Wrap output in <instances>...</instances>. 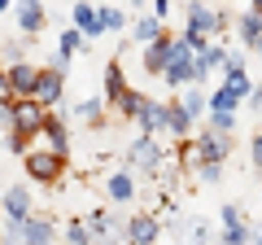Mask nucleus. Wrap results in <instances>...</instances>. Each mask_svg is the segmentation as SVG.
<instances>
[{"label": "nucleus", "instance_id": "obj_1", "mask_svg": "<svg viewBox=\"0 0 262 245\" xmlns=\"http://www.w3.org/2000/svg\"><path fill=\"white\" fill-rule=\"evenodd\" d=\"M188 53H192L188 44H170V57H166V66H162V75H166L170 84H196V79L206 75Z\"/></svg>", "mask_w": 262, "mask_h": 245}, {"label": "nucleus", "instance_id": "obj_2", "mask_svg": "<svg viewBox=\"0 0 262 245\" xmlns=\"http://www.w3.org/2000/svg\"><path fill=\"white\" fill-rule=\"evenodd\" d=\"M44 114H48V105H39L35 96H13L9 101V118H13V127L18 132H39V122H44Z\"/></svg>", "mask_w": 262, "mask_h": 245}, {"label": "nucleus", "instance_id": "obj_3", "mask_svg": "<svg viewBox=\"0 0 262 245\" xmlns=\"http://www.w3.org/2000/svg\"><path fill=\"white\" fill-rule=\"evenodd\" d=\"M61 171H66V158H61V153H53V149H35V153H27V175L35 179V184H53Z\"/></svg>", "mask_w": 262, "mask_h": 245}, {"label": "nucleus", "instance_id": "obj_4", "mask_svg": "<svg viewBox=\"0 0 262 245\" xmlns=\"http://www.w3.org/2000/svg\"><path fill=\"white\" fill-rule=\"evenodd\" d=\"M61 88H66V79H61V66H53V70H39V79H35V101L39 105H57L61 101Z\"/></svg>", "mask_w": 262, "mask_h": 245}, {"label": "nucleus", "instance_id": "obj_5", "mask_svg": "<svg viewBox=\"0 0 262 245\" xmlns=\"http://www.w3.org/2000/svg\"><path fill=\"white\" fill-rule=\"evenodd\" d=\"M219 27H223V18H219L214 9H206L201 0H192V5H188V31H192V35H214Z\"/></svg>", "mask_w": 262, "mask_h": 245}, {"label": "nucleus", "instance_id": "obj_6", "mask_svg": "<svg viewBox=\"0 0 262 245\" xmlns=\"http://www.w3.org/2000/svg\"><path fill=\"white\" fill-rule=\"evenodd\" d=\"M158 241V219L153 215H136L127 223V245H153Z\"/></svg>", "mask_w": 262, "mask_h": 245}, {"label": "nucleus", "instance_id": "obj_7", "mask_svg": "<svg viewBox=\"0 0 262 245\" xmlns=\"http://www.w3.org/2000/svg\"><path fill=\"white\" fill-rule=\"evenodd\" d=\"M196 153H201V158H210V162H223L227 153H232V140H227V132H206L201 136V145H196Z\"/></svg>", "mask_w": 262, "mask_h": 245}, {"label": "nucleus", "instance_id": "obj_8", "mask_svg": "<svg viewBox=\"0 0 262 245\" xmlns=\"http://www.w3.org/2000/svg\"><path fill=\"white\" fill-rule=\"evenodd\" d=\"M35 79H39V66H27V62H13V66H9L13 96H31V92H35Z\"/></svg>", "mask_w": 262, "mask_h": 245}, {"label": "nucleus", "instance_id": "obj_9", "mask_svg": "<svg viewBox=\"0 0 262 245\" xmlns=\"http://www.w3.org/2000/svg\"><path fill=\"white\" fill-rule=\"evenodd\" d=\"M18 27L27 31V35H35V31L44 27V5H39V0H18Z\"/></svg>", "mask_w": 262, "mask_h": 245}, {"label": "nucleus", "instance_id": "obj_10", "mask_svg": "<svg viewBox=\"0 0 262 245\" xmlns=\"http://www.w3.org/2000/svg\"><path fill=\"white\" fill-rule=\"evenodd\" d=\"M166 57H170V39H166V31H162V35H153V39H149V53H144V70H149V75H158V70L166 66Z\"/></svg>", "mask_w": 262, "mask_h": 245}, {"label": "nucleus", "instance_id": "obj_11", "mask_svg": "<svg viewBox=\"0 0 262 245\" xmlns=\"http://www.w3.org/2000/svg\"><path fill=\"white\" fill-rule=\"evenodd\" d=\"M39 132L48 136V149H53V153H61V158H66V149H70V136H66V127H61V122L53 118V114H44V122H39Z\"/></svg>", "mask_w": 262, "mask_h": 245}, {"label": "nucleus", "instance_id": "obj_12", "mask_svg": "<svg viewBox=\"0 0 262 245\" xmlns=\"http://www.w3.org/2000/svg\"><path fill=\"white\" fill-rule=\"evenodd\" d=\"M53 241V219H22V245H48Z\"/></svg>", "mask_w": 262, "mask_h": 245}, {"label": "nucleus", "instance_id": "obj_13", "mask_svg": "<svg viewBox=\"0 0 262 245\" xmlns=\"http://www.w3.org/2000/svg\"><path fill=\"white\" fill-rule=\"evenodd\" d=\"M75 22H79V31H83L88 39H92V35H101V31H105V27H101V13H96L92 5H75Z\"/></svg>", "mask_w": 262, "mask_h": 245}, {"label": "nucleus", "instance_id": "obj_14", "mask_svg": "<svg viewBox=\"0 0 262 245\" xmlns=\"http://www.w3.org/2000/svg\"><path fill=\"white\" fill-rule=\"evenodd\" d=\"M27 206H31L27 189H9V193H5V210H9L13 223H22V219H27Z\"/></svg>", "mask_w": 262, "mask_h": 245}, {"label": "nucleus", "instance_id": "obj_15", "mask_svg": "<svg viewBox=\"0 0 262 245\" xmlns=\"http://www.w3.org/2000/svg\"><path fill=\"white\" fill-rule=\"evenodd\" d=\"M162 127H170L175 136H184L188 127H192V118H188V114L179 110V105H166V114H162Z\"/></svg>", "mask_w": 262, "mask_h": 245}, {"label": "nucleus", "instance_id": "obj_16", "mask_svg": "<svg viewBox=\"0 0 262 245\" xmlns=\"http://www.w3.org/2000/svg\"><path fill=\"white\" fill-rule=\"evenodd\" d=\"M162 114H166V105H158V101H144L136 118H140V127H144V132H153V127H162Z\"/></svg>", "mask_w": 262, "mask_h": 245}, {"label": "nucleus", "instance_id": "obj_17", "mask_svg": "<svg viewBox=\"0 0 262 245\" xmlns=\"http://www.w3.org/2000/svg\"><path fill=\"white\" fill-rule=\"evenodd\" d=\"M241 35H245L249 48L262 44V18H258V13H245V18H241Z\"/></svg>", "mask_w": 262, "mask_h": 245}, {"label": "nucleus", "instance_id": "obj_18", "mask_svg": "<svg viewBox=\"0 0 262 245\" xmlns=\"http://www.w3.org/2000/svg\"><path fill=\"white\" fill-rule=\"evenodd\" d=\"M114 105H118L127 118H136V114H140V105H144V96H140V92H131V88H122V92L114 96Z\"/></svg>", "mask_w": 262, "mask_h": 245}, {"label": "nucleus", "instance_id": "obj_19", "mask_svg": "<svg viewBox=\"0 0 262 245\" xmlns=\"http://www.w3.org/2000/svg\"><path fill=\"white\" fill-rule=\"evenodd\" d=\"M122 88H127V84H122V66H118V62H110V66H105V96L114 101Z\"/></svg>", "mask_w": 262, "mask_h": 245}, {"label": "nucleus", "instance_id": "obj_20", "mask_svg": "<svg viewBox=\"0 0 262 245\" xmlns=\"http://www.w3.org/2000/svg\"><path fill=\"white\" fill-rule=\"evenodd\" d=\"M179 110H184L188 118H196V114L206 110V96H201V88H188V92H184V101H179Z\"/></svg>", "mask_w": 262, "mask_h": 245}, {"label": "nucleus", "instance_id": "obj_21", "mask_svg": "<svg viewBox=\"0 0 262 245\" xmlns=\"http://www.w3.org/2000/svg\"><path fill=\"white\" fill-rule=\"evenodd\" d=\"M227 92H232L236 101H241V96H249V79H245V70H232V75H227Z\"/></svg>", "mask_w": 262, "mask_h": 245}, {"label": "nucleus", "instance_id": "obj_22", "mask_svg": "<svg viewBox=\"0 0 262 245\" xmlns=\"http://www.w3.org/2000/svg\"><path fill=\"white\" fill-rule=\"evenodd\" d=\"M153 35H162V18H140L136 22V39H153Z\"/></svg>", "mask_w": 262, "mask_h": 245}, {"label": "nucleus", "instance_id": "obj_23", "mask_svg": "<svg viewBox=\"0 0 262 245\" xmlns=\"http://www.w3.org/2000/svg\"><path fill=\"white\" fill-rule=\"evenodd\" d=\"M79 44H83V31H66V35H61V57L79 53Z\"/></svg>", "mask_w": 262, "mask_h": 245}, {"label": "nucleus", "instance_id": "obj_24", "mask_svg": "<svg viewBox=\"0 0 262 245\" xmlns=\"http://www.w3.org/2000/svg\"><path fill=\"white\" fill-rule=\"evenodd\" d=\"M110 193H114L118 201H127V197H131V179H127V175H114V179H110Z\"/></svg>", "mask_w": 262, "mask_h": 245}, {"label": "nucleus", "instance_id": "obj_25", "mask_svg": "<svg viewBox=\"0 0 262 245\" xmlns=\"http://www.w3.org/2000/svg\"><path fill=\"white\" fill-rule=\"evenodd\" d=\"M219 62H223V48H201V62H196V66L210 70V66H219Z\"/></svg>", "mask_w": 262, "mask_h": 245}, {"label": "nucleus", "instance_id": "obj_26", "mask_svg": "<svg viewBox=\"0 0 262 245\" xmlns=\"http://www.w3.org/2000/svg\"><path fill=\"white\" fill-rule=\"evenodd\" d=\"M79 118H88V122H101V101H83V105H79Z\"/></svg>", "mask_w": 262, "mask_h": 245}, {"label": "nucleus", "instance_id": "obj_27", "mask_svg": "<svg viewBox=\"0 0 262 245\" xmlns=\"http://www.w3.org/2000/svg\"><path fill=\"white\" fill-rule=\"evenodd\" d=\"M70 245H92V228L75 223V228H70Z\"/></svg>", "mask_w": 262, "mask_h": 245}, {"label": "nucleus", "instance_id": "obj_28", "mask_svg": "<svg viewBox=\"0 0 262 245\" xmlns=\"http://www.w3.org/2000/svg\"><path fill=\"white\" fill-rule=\"evenodd\" d=\"M13 101V84H9V70H0V105Z\"/></svg>", "mask_w": 262, "mask_h": 245}, {"label": "nucleus", "instance_id": "obj_29", "mask_svg": "<svg viewBox=\"0 0 262 245\" xmlns=\"http://www.w3.org/2000/svg\"><path fill=\"white\" fill-rule=\"evenodd\" d=\"M101 27H105V31L122 27V13H118V9H105V13H101Z\"/></svg>", "mask_w": 262, "mask_h": 245}, {"label": "nucleus", "instance_id": "obj_30", "mask_svg": "<svg viewBox=\"0 0 262 245\" xmlns=\"http://www.w3.org/2000/svg\"><path fill=\"white\" fill-rule=\"evenodd\" d=\"M241 241H245V228H241V223H232V228L223 232V245H241Z\"/></svg>", "mask_w": 262, "mask_h": 245}, {"label": "nucleus", "instance_id": "obj_31", "mask_svg": "<svg viewBox=\"0 0 262 245\" xmlns=\"http://www.w3.org/2000/svg\"><path fill=\"white\" fill-rule=\"evenodd\" d=\"M9 149H13V153H27V132H18V127H13V136H9Z\"/></svg>", "mask_w": 262, "mask_h": 245}, {"label": "nucleus", "instance_id": "obj_32", "mask_svg": "<svg viewBox=\"0 0 262 245\" xmlns=\"http://www.w3.org/2000/svg\"><path fill=\"white\" fill-rule=\"evenodd\" d=\"M210 105H214V110H232V105H236V96H232V92H227V88H223V92H219V96H214V101H210Z\"/></svg>", "mask_w": 262, "mask_h": 245}, {"label": "nucleus", "instance_id": "obj_33", "mask_svg": "<svg viewBox=\"0 0 262 245\" xmlns=\"http://www.w3.org/2000/svg\"><path fill=\"white\" fill-rule=\"evenodd\" d=\"M223 223H227V228L241 223V210H236V206H223Z\"/></svg>", "mask_w": 262, "mask_h": 245}, {"label": "nucleus", "instance_id": "obj_34", "mask_svg": "<svg viewBox=\"0 0 262 245\" xmlns=\"http://www.w3.org/2000/svg\"><path fill=\"white\" fill-rule=\"evenodd\" d=\"M253 162H258V167H262V136H258V140H253Z\"/></svg>", "mask_w": 262, "mask_h": 245}, {"label": "nucleus", "instance_id": "obj_35", "mask_svg": "<svg viewBox=\"0 0 262 245\" xmlns=\"http://www.w3.org/2000/svg\"><path fill=\"white\" fill-rule=\"evenodd\" d=\"M253 13H258V18H262V0H253Z\"/></svg>", "mask_w": 262, "mask_h": 245}, {"label": "nucleus", "instance_id": "obj_36", "mask_svg": "<svg viewBox=\"0 0 262 245\" xmlns=\"http://www.w3.org/2000/svg\"><path fill=\"white\" fill-rule=\"evenodd\" d=\"M5 9H9V0H0V13H5Z\"/></svg>", "mask_w": 262, "mask_h": 245}, {"label": "nucleus", "instance_id": "obj_37", "mask_svg": "<svg viewBox=\"0 0 262 245\" xmlns=\"http://www.w3.org/2000/svg\"><path fill=\"white\" fill-rule=\"evenodd\" d=\"M258 245H262V232H258Z\"/></svg>", "mask_w": 262, "mask_h": 245}]
</instances>
